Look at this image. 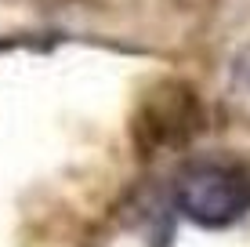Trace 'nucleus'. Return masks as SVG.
Returning <instances> with one entry per match:
<instances>
[{
  "label": "nucleus",
  "instance_id": "1",
  "mask_svg": "<svg viewBox=\"0 0 250 247\" xmlns=\"http://www.w3.org/2000/svg\"><path fill=\"white\" fill-rule=\"evenodd\" d=\"M174 203L185 218L210 229H221L247 215L250 182L229 167H188L174 182Z\"/></svg>",
  "mask_w": 250,
  "mask_h": 247
},
{
  "label": "nucleus",
  "instance_id": "3",
  "mask_svg": "<svg viewBox=\"0 0 250 247\" xmlns=\"http://www.w3.org/2000/svg\"><path fill=\"white\" fill-rule=\"evenodd\" d=\"M239 76H243V84L250 88V51L243 55V62H239Z\"/></svg>",
  "mask_w": 250,
  "mask_h": 247
},
{
  "label": "nucleus",
  "instance_id": "2",
  "mask_svg": "<svg viewBox=\"0 0 250 247\" xmlns=\"http://www.w3.org/2000/svg\"><path fill=\"white\" fill-rule=\"evenodd\" d=\"M138 120H142V135L149 146L178 149L185 142H192V135L203 127V106L185 84L167 80L156 91H149Z\"/></svg>",
  "mask_w": 250,
  "mask_h": 247
}]
</instances>
